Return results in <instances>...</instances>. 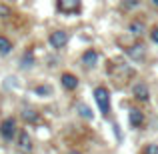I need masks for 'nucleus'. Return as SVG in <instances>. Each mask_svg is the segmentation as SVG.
I'll return each instance as SVG.
<instances>
[{"instance_id":"6ab92c4d","label":"nucleus","mask_w":158,"mask_h":154,"mask_svg":"<svg viewBox=\"0 0 158 154\" xmlns=\"http://www.w3.org/2000/svg\"><path fill=\"white\" fill-rule=\"evenodd\" d=\"M36 94H52V88L50 86H38V88H36Z\"/></svg>"},{"instance_id":"20e7f679","label":"nucleus","mask_w":158,"mask_h":154,"mask_svg":"<svg viewBox=\"0 0 158 154\" xmlns=\"http://www.w3.org/2000/svg\"><path fill=\"white\" fill-rule=\"evenodd\" d=\"M132 94H134V98L140 100V102H148V98H150L148 86L144 84V82H136V84L132 86Z\"/></svg>"},{"instance_id":"412c9836","label":"nucleus","mask_w":158,"mask_h":154,"mask_svg":"<svg viewBox=\"0 0 158 154\" xmlns=\"http://www.w3.org/2000/svg\"><path fill=\"white\" fill-rule=\"evenodd\" d=\"M150 2H152V4H154V6H158V0H150Z\"/></svg>"},{"instance_id":"dca6fc26","label":"nucleus","mask_w":158,"mask_h":154,"mask_svg":"<svg viewBox=\"0 0 158 154\" xmlns=\"http://www.w3.org/2000/svg\"><path fill=\"white\" fill-rule=\"evenodd\" d=\"M10 14H12L10 6H6V4H2V2H0V18H8Z\"/></svg>"},{"instance_id":"6e6552de","label":"nucleus","mask_w":158,"mask_h":154,"mask_svg":"<svg viewBox=\"0 0 158 154\" xmlns=\"http://www.w3.org/2000/svg\"><path fill=\"white\" fill-rule=\"evenodd\" d=\"M96 62H98V52L96 50H86L84 54H82V64L86 66V68H92V66H96Z\"/></svg>"},{"instance_id":"39448f33","label":"nucleus","mask_w":158,"mask_h":154,"mask_svg":"<svg viewBox=\"0 0 158 154\" xmlns=\"http://www.w3.org/2000/svg\"><path fill=\"white\" fill-rule=\"evenodd\" d=\"M58 8L66 14H72L80 8V0H58Z\"/></svg>"},{"instance_id":"0eeeda50","label":"nucleus","mask_w":158,"mask_h":154,"mask_svg":"<svg viewBox=\"0 0 158 154\" xmlns=\"http://www.w3.org/2000/svg\"><path fill=\"white\" fill-rule=\"evenodd\" d=\"M126 54L132 60H142L146 54V48H144V44H132L130 48H126Z\"/></svg>"},{"instance_id":"ddd939ff","label":"nucleus","mask_w":158,"mask_h":154,"mask_svg":"<svg viewBox=\"0 0 158 154\" xmlns=\"http://www.w3.org/2000/svg\"><path fill=\"white\" fill-rule=\"evenodd\" d=\"M76 110L80 112V116H84V118H88V120L94 116V114H92V110H90V108L86 106V104H78V106H76Z\"/></svg>"},{"instance_id":"f257e3e1","label":"nucleus","mask_w":158,"mask_h":154,"mask_svg":"<svg viewBox=\"0 0 158 154\" xmlns=\"http://www.w3.org/2000/svg\"><path fill=\"white\" fill-rule=\"evenodd\" d=\"M94 100L98 102L102 114L108 116V112H110V98H108V90L102 88V86H98V88L94 90Z\"/></svg>"},{"instance_id":"aec40b11","label":"nucleus","mask_w":158,"mask_h":154,"mask_svg":"<svg viewBox=\"0 0 158 154\" xmlns=\"http://www.w3.org/2000/svg\"><path fill=\"white\" fill-rule=\"evenodd\" d=\"M150 38H152L154 44H158V28H152V30H150Z\"/></svg>"},{"instance_id":"4468645a","label":"nucleus","mask_w":158,"mask_h":154,"mask_svg":"<svg viewBox=\"0 0 158 154\" xmlns=\"http://www.w3.org/2000/svg\"><path fill=\"white\" fill-rule=\"evenodd\" d=\"M22 118L26 120V122H36V120H38V112H34V110H24L22 112Z\"/></svg>"},{"instance_id":"1a4fd4ad","label":"nucleus","mask_w":158,"mask_h":154,"mask_svg":"<svg viewBox=\"0 0 158 154\" xmlns=\"http://www.w3.org/2000/svg\"><path fill=\"white\" fill-rule=\"evenodd\" d=\"M60 82H62V86H64L66 90H74V88L78 86V78L74 76V74H68V72H64V74H62Z\"/></svg>"},{"instance_id":"9b49d317","label":"nucleus","mask_w":158,"mask_h":154,"mask_svg":"<svg viewBox=\"0 0 158 154\" xmlns=\"http://www.w3.org/2000/svg\"><path fill=\"white\" fill-rule=\"evenodd\" d=\"M142 122H144V114L140 110H136V108H132L130 110V124L132 126H140Z\"/></svg>"},{"instance_id":"f3484780","label":"nucleus","mask_w":158,"mask_h":154,"mask_svg":"<svg viewBox=\"0 0 158 154\" xmlns=\"http://www.w3.org/2000/svg\"><path fill=\"white\" fill-rule=\"evenodd\" d=\"M140 4V0H122V6L126 8V10H132V8H136Z\"/></svg>"},{"instance_id":"2eb2a0df","label":"nucleus","mask_w":158,"mask_h":154,"mask_svg":"<svg viewBox=\"0 0 158 154\" xmlns=\"http://www.w3.org/2000/svg\"><path fill=\"white\" fill-rule=\"evenodd\" d=\"M142 154H158V144H154V142L146 144V146H144V152H142Z\"/></svg>"},{"instance_id":"423d86ee","label":"nucleus","mask_w":158,"mask_h":154,"mask_svg":"<svg viewBox=\"0 0 158 154\" xmlns=\"http://www.w3.org/2000/svg\"><path fill=\"white\" fill-rule=\"evenodd\" d=\"M18 148L26 154L32 152V140H30V136H28L26 130H20V134H18Z\"/></svg>"},{"instance_id":"f03ea898","label":"nucleus","mask_w":158,"mask_h":154,"mask_svg":"<svg viewBox=\"0 0 158 154\" xmlns=\"http://www.w3.org/2000/svg\"><path fill=\"white\" fill-rule=\"evenodd\" d=\"M0 134H2L4 140H12L16 134V120L14 118H6L2 120V124H0Z\"/></svg>"},{"instance_id":"a211bd4d","label":"nucleus","mask_w":158,"mask_h":154,"mask_svg":"<svg viewBox=\"0 0 158 154\" xmlns=\"http://www.w3.org/2000/svg\"><path fill=\"white\" fill-rule=\"evenodd\" d=\"M32 62H34V60H32V54L26 52V54H24V58H22V66H24V68H30Z\"/></svg>"},{"instance_id":"f8f14e48","label":"nucleus","mask_w":158,"mask_h":154,"mask_svg":"<svg viewBox=\"0 0 158 154\" xmlns=\"http://www.w3.org/2000/svg\"><path fill=\"white\" fill-rule=\"evenodd\" d=\"M12 52V42L8 38H4V36H0V54L2 56H6V54Z\"/></svg>"},{"instance_id":"7ed1b4c3","label":"nucleus","mask_w":158,"mask_h":154,"mask_svg":"<svg viewBox=\"0 0 158 154\" xmlns=\"http://www.w3.org/2000/svg\"><path fill=\"white\" fill-rule=\"evenodd\" d=\"M48 42L52 44V48H64L68 44V32L64 30H54L48 38Z\"/></svg>"},{"instance_id":"9d476101","label":"nucleus","mask_w":158,"mask_h":154,"mask_svg":"<svg viewBox=\"0 0 158 154\" xmlns=\"http://www.w3.org/2000/svg\"><path fill=\"white\" fill-rule=\"evenodd\" d=\"M128 30H130L134 36H142L144 32H146V26H144V22H140V20H134V22H130Z\"/></svg>"}]
</instances>
